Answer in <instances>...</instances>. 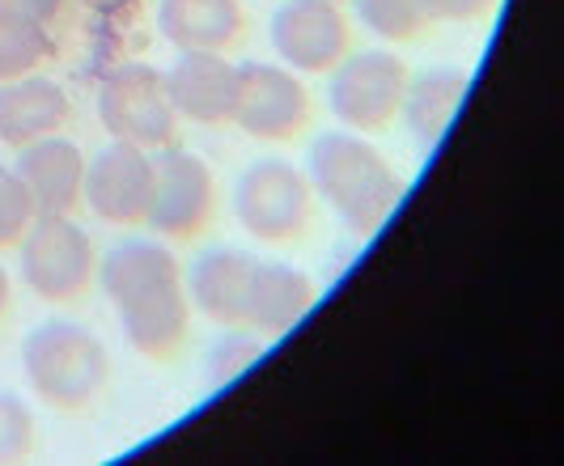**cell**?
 <instances>
[{"mask_svg":"<svg viewBox=\"0 0 564 466\" xmlns=\"http://www.w3.org/2000/svg\"><path fill=\"white\" fill-rule=\"evenodd\" d=\"M39 217V204L22 174L13 165L0 162V250H18V242L30 234V225Z\"/></svg>","mask_w":564,"mask_h":466,"instance_id":"cell-22","label":"cell"},{"mask_svg":"<svg viewBox=\"0 0 564 466\" xmlns=\"http://www.w3.org/2000/svg\"><path fill=\"white\" fill-rule=\"evenodd\" d=\"M166 73L170 107L178 119L199 128H226L234 123L238 102V64L221 52H178Z\"/></svg>","mask_w":564,"mask_h":466,"instance_id":"cell-12","label":"cell"},{"mask_svg":"<svg viewBox=\"0 0 564 466\" xmlns=\"http://www.w3.org/2000/svg\"><path fill=\"white\" fill-rule=\"evenodd\" d=\"M85 4H98V9H115V4H123V0H85Z\"/></svg>","mask_w":564,"mask_h":466,"instance_id":"cell-27","label":"cell"},{"mask_svg":"<svg viewBox=\"0 0 564 466\" xmlns=\"http://www.w3.org/2000/svg\"><path fill=\"white\" fill-rule=\"evenodd\" d=\"M314 302H318V284L311 272L281 259H254L242 327L259 330L263 339H281L311 314Z\"/></svg>","mask_w":564,"mask_h":466,"instance_id":"cell-13","label":"cell"},{"mask_svg":"<svg viewBox=\"0 0 564 466\" xmlns=\"http://www.w3.org/2000/svg\"><path fill=\"white\" fill-rule=\"evenodd\" d=\"M52 55H56L52 30L26 22V18H13V13H0V85L39 73Z\"/></svg>","mask_w":564,"mask_h":466,"instance_id":"cell-19","label":"cell"},{"mask_svg":"<svg viewBox=\"0 0 564 466\" xmlns=\"http://www.w3.org/2000/svg\"><path fill=\"white\" fill-rule=\"evenodd\" d=\"M467 89H471V73L458 68V64H437V68H424V73L408 77L399 119H403L408 137L416 140L421 153H433L446 140Z\"/></svg>","mask_w":564,"mask_h":466,"instance_id":"cell-16","label":"cell"},{"mask_svg":"<svg viewBox=\"0 0 564 466\" xmlns=\"http://www.w3.org/2000/svg\"><path fill=\"white\" fill-rule=\"evenodd\" d=\"M306 178H311L314 195L332 208V217L361 242L391 220L408 192L395 162L373 140L348 132V128H332L311 140Z\"/></svg>","mask_w":564,"mask_h":466,"instance_id":"cell-2","label":"cell"},{"mask_svg":"<svg viewBox=\"0 0 564 466\" xmlns=\"http://www.w3.org/2000/svg\"><path fill=\"white\" fill-rule=\"evenodd\" d=\"M22 284L39 302L73 305L98 284V247L73 220V213H39L18 242Z\"/></svg>","mask_w":564,"mask_h":466,"instance_id":"cell-5","label":"cell"},{"mask_svg":"<svg viewBox=\"0 0 564 466\" xmlns=\"http://www.w3.org/2000/svg\"><path fill=\"white\" fill-rule=\"evenodd\" d=\"M501 0H421L429 22H480Z\"/></svg>","mask_w":564,"mask_h":466,"instance_id":"cell-24","label":"cell"},{"mask_svg":"<svg viewBox=\"0 0 564 466\" xmlns=\"http://www.w3.org/2000/svg\"><path fill=\"white\" fill-rule=\"evenodd\" d=\"M153 195V153L111 140L98 158L85 165V208L115 229H132L149 217Z\"/></svg>","mask_w":564,"mask_h":466,"instance_id":"cell-11","label":"cell"},{"mask_svg":"<svg viewBox=\"0 0 564 466\" xmlns=\"http://www.w3.org/2000/svg\"><path fill=\"white\" fill-rule=\"evenodd\" d=\"M34 441H39V424L26 399L13 390H0V466L26 463L34 454Z\"/></svg>","mask_w":564,"mask_h":466,"instance_id":"cell-23","label":"cell"},{"mask_svg":"<svg viewBox=\"0 0 564 466\" xmlns=\"http://www.w3.org/2000/svg\"><path fill=\"white\" fill-rule=\"evenodd\" d=\"M9 302H13V280H9L4 263H0V318L9 314Z\"/></svg>","mask_w":564,"mask_h":466,"instance_id":"cell-26","label":"cell"},{"mask_svg":"<svg viewBox=\"0 0 564 466\" xmlns=\"http://www.w3.org/2000/svg\"><path fill=\"white\" fill-rule=\"evenodd\" d=\"M22 373L52 412H85L111 382V353L82 323L47 318L22 344Z\"/></svg>","mask_w":564,"mask_h":466,"instance_id":"cell-3","label":"cell"},{"mask_svg":"<svg viewBox=\"0 0 564 466\" xmlns=\"http://www.w3.org/2000/svg\"><path fill=\"white\" fill-rule=\"evenodd\" d=\"M85 153L77 140L68 137H43L18 149V174L30 187L39 213H77L85 199Z\"/></svg>","mask_w":564,"mask_h":466,"instance_id":"cell-15","label":"cell"},{"mask_svg":"<svg viewBox=\"0 0 564 466\" xmlns=\"http://www.w3.org/2000/svg\"><path fill=\"white\" fill-rule=\"evenodd\" d=\"M254 254L242 247H208L192 259L187 280V297L199 318H208L213 327H242V310H247V284H251Z\"/></svg>","mask_w":564,"mask_h":466,"instance_id":"cell-14","label":"cell"},{"mask_svg":"<svg viewBox=\"0 0 564 466\" xmlns=\"http://www.w3.org/2000/svg\"><path fill=\"white\" fill-rule=\"evenodd\" d=\"M98 119L111 140L162 153L178 144V110L170 107L166 73L153 64H119L98 85Z\"/></svg>","mask_w":564,"mask_h":466,"instance_id":"cell-7","label":"cell"},{"mask_svg":"<svg viewBox=\"0 0 564 466\" xmlns=\"http://www.w3.org/2000/svg\"><path fill=\"white\" fill-rule=\"evenodd\" d=\"M311 89L306 82L268 59H247L238 64V102H234V123L251 140L263 144H289L306 132L311 123Z\"/></svg>","mask_w":564,"mask_h":466,"instance_id":"cell-9","label":"cell"},{"mask_svg":"<svg viewBox=\"0 0 564 466\" xmlns=\"http://www.w3.org/2000/svg\"><path fill=\"white\" fill-rule=\"evenodd\" d=\"M314 195L306 170L284 158H259L234 183V217L263 247H293L311 234Z\"/></svg>","mask_w":564,"mask_h":466,"instance_id":"cell-4","label":"cell"},{"mask_svg":"<svg viewBox=\"0 0 564 466\" xmlns=\"http://www.w3.org/2000/svg\"><path fill=\"white\" fill-rule=\"evenodd\" d=\"M268 43L297 77H327L352 52V22L332 0H284L268 22Z\"/></svg>","mask_w":564,"mask_h":466,"instance_id":"cell-10","label":"cell"},{"mask_svg":"<svg viewBox=\"0 0 564 466\" xmlns=\"http://www.w3.org/2000/svg\"><path fill=\"white\" fill-rule=\"evenodd\" d=\"M98 289L107 293L123 339L144 360H170L192 335V297L178 254L158 238H123L98 259Z\"/></svg>","mask_w":564,"mask_h":466,"instance_id":"cell-1","label":"cell"},{"mask_svg":"<svg viewBox=\"0 0 564 466\" xmlns=\"http://www.w3.org/2000/svg\"><path fill=\"white\" fill-rule=\"evenodd\" d=\"M357 22L382 39V43H421L429 34V18H424L421 0H348Z\"/></svg>","mask_w":564,"mask_h":466,"instance_id":"cell-20","label":"cell"},{"mask_svg":"<svg viewBox=\"0 0 564 466\" xmlns=\"http://www.w3.org/2000/svg\"><path fill=\"white\" fill-rule=\"evenodd\" d=\"M332 4H348V0H332Z\"/></svg>","mask_w":564,"mask_h":466,"instance_id":"cell-28","label":"cell"},{"mask_svg":"<svg viewBox=\"0 0 564 466\" xmlns=\"http://www.w3.org/2000/svg\"><path fill=\"white\" fill-rule=\"evenodd\" d=\"M68 94L52 77H18V82L0 85V140L9 149H26L34 140L56 137L68 123Z\"/></svg>","mask_w":564,"mask_h":466,"instance_id":"cell-18","label":"cell"},{"mask_svg":"<svg viewBox=\"0 0 564 466\" xmlns=\"http://www.w3.org/2000/svg\"><path fill=\"white\" fill-rule=\"evenodd\" d=\"M158 34L174 52L229 55L247 34V9L238 0H158Z\"/></svg>","mask_w":564,"mask_h":466,"instance_id":"cell-17","label":"cell"},{"mask_svg":"<svg viewBox=\"0 0 564 466\" xmlns=\"http://www.w3.org/2000/svg\"><path fill=\"white\" fill-rule=\"evenodd\" d=\"M327 77V107L339 119V128L373 137L395 128L412 68L403 55H395V47H361L344 55Z\"/></svg>","mask_w":564,"mask_h":466,"instance_id":"cell-6","label":"cell"},{"mask_svg":"<svg viewBox=\"0 0 564 466\" xmlns=\"http://www.w3.org/2000/svg\"><path fill=\"white\" fill-rule=\"evenodd\" d=\"M263 335L251 327H221V335L208 344L204 353V373L213 386H229L238 382L242 373H251L259 357H263Z\"/></svg>","mask_w":564,"mask_h":466,"instance_id":"cell-21","label":"cell"},{"mask_svg":"<svg viewBox=\"0 0 564 466\" xmlns=\"http://www.w3.org/2000/svg\"><path fill=\"white\" fill-rule=\"evenodd\" d=\"M217 174L199 153L170 144L153 153V195H149V217L144 225L162 242H196L204 229L217 220Z\"/></svg>","mask_w":564,"mask_h":466,"instance_id":"cell-8","label":"cell"},{"mask_svg":"<svg viewBox=\"0 0 564 466\" xmlns=\"http://www.w3.org/2000/svg\"><path fill=\"white\" fill-rule=\"evenodd\" d=\"M68 0H0V13H13V18H26L39 26H52L59 13H64Z\"/></svg>","mask_w":564,"mask_h":466,"instance_id":"cell-25","label":"cell"}]
</instances>
